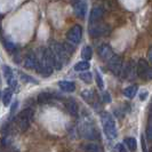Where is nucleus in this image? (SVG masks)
<instances>
[{
  "label": "nucleus",
  "mask_w": 152,
  "mask_h": 152,
  "mask_svg": "<svg viewBox=\"0 0 152 152\" xmlns=\"http://www.w3.org/2000/svg\"><path fill=\"white\" fill-rule=\"evenodd\" d=\"M73 10L80 20H84L87 13V2L86 1H77L73 4Z\"/></svg>",
  "instance_id": "f8f14e48"
},
{
  "label": "nucleus",
  "mask_w": 152,
  "mask_h": 152,
  "mask_svg": "<svg viewBox=\"0 0 152 152\" xmlns=\"http://www.w3.org/2000/svg\"><path fill=\"white\" fill-rule=\"evenodd\" d=\"M33 118V111L31 109H24L22 112L17 115V126L21 132H25L29 128L30 122Z\"/></svg>",
  "instance_id": "7ed1b4c3"
},
{
  "label": "nucleus",
  "mask_w": 152,
  "mask_h": 152,
  "mask_svg": "<svg viewBox=\"0 0 152 152\" xmlns=\"http://www.w3.org/2000/svg\"><path fill=\"white\" fill-rule=\"evenodd\" d=\"M53 94H50V93H48V91H42V93H40L38 95V103L40 104H42V103H48V102H50L52 99H53Z\"/></svg>",
  "instance_id": "f3484780"
},
{
  "label": "nucleus",
  "mask_w": 152,
  "mask_h": 152,
  "mask_svg": "<svg viewBox=\"0 0 152 152\" xmlns=\"http://www.w3.org/2000/svg\"><path fill=\"white\" fill-rule=\"evenodd\" d=\"M2 70H4V76L5 78L8 80H12V79H14V75H13V70L9 68L8 65H4L2 66Z\"/></svg>",
  "instance_id": "bb28decb"
},
{
  "label": "nucleus",
  "mask_w": 152,
  "mask_h": 152,
  "mask_svg": "<svg viewBox=\"0 0 152 152\" xmlns=\"http://www.w3.org/2000/svg\"><path fill=\"white\" fill-rule=\"evenodd\" d=\"M148 57H149V61L152 63V46L149 48V52H148Z\"/></svg>",
  "instance_id": "72a5a7b5"
},
{
  "label": "nucleus",
  "mask_w": 152,
  "mask_h": 152,
  "mask_svg": "<svg viewBox=\"0 0 152 152\" xmlns=\"http://www.w3.org/2000/svg\"><path fill=\"white\" fill-rule=\"evenodd\" d=\"M20 73H21L20 76H21V79H22L23 81H26V83H28V81H31L32 84H38V81H37L36 79H33L32 77L26 76V75H24V73H22V72H20Z\"/></svg>",
  "instance_id": "c756f323"
},
{
  "label": "nucleus",
  "mask_w": 152,
  "mask_h": 152,
  "mask_svg": "<svg viewBox=\"0 0 152 152\" xmlns=\"http://www.w3.org/2000/svg\"><path fill=\"white\" fill-rule=\"evenodd\" d=\"M104 15V8L102 6H95V7L91 9V16H89V22L91 24H95L97 23L103 17Z\"/></svg>",
  "instance_id": "ddd939ff"
},
{
  "label": "nucleus",
  "mask_w": 152,
  "mask_h": 152,
  "mask_svg": "<svg viewBox=\"0 0 152 152\" xmlns=\"http://www.w3.org/2000/svg\"><path fill=\"white\" fill-rule=\"evenodd\" d=\"M52 50H53L54 55L56 56V58L61 62L62 64H64V63H66L69 61V56H70L69 54H70V52L66 49L65 45H61L58 42H55L52 46Z\"/></svg>",
  "instance_id": "20e7f679"
},
{
  "label": "nucleus",
  "mask_w": 152,
  "mask_h": 152,
  "mask_svg": "<svg viewBox=\"0 0 152 152\" xmlns=\"http://www.w3.org/2000/svg\"><path fill=\"white\" fill-rule=\"evenodd\" d=\"M65 107H66L68 112L71 115H73V117L78 115V104H77V102L73 99H69L65 102Z\"/></svg>",
  "instance_id": "2eb2a0df"
},
{
  "label": "nucleus",
  "mask_w": 152,
  "mask_h": 152,
  "mask_svg": "<svg viewBox=\"0 0 152 152\" xmlns=\"http://www.w3.org/2000/svg\"><path fill=\"white\" fill-rule=\"evenodd\" d=\"M89 63L87 61H81V62H78L76 65H75V70L76 71H81V72H84V71H87L88 69H89Z\"/></svg>",
  "instance_id": "a878e982"
},
{
  "label": "nucleus",
  "mask_w": 152,
  "mask_h": 152,
  "mask_svg": "<svg viewBox=\"0 0 152 152\" xmlns=\"http://www.w3.org/2000/svg\"><path fill=\"white\" fill-rule=\"evenodd\" d=\"M2 44H4V47H5V49L7 50L8 53L13 54L17 50V46H16L14 42H12L10 40H6V39H4V40H2Z\"/></svg>",
  "instance_id": "4be33fe9"
},
{
  "label": "nucleus",
  "mask_w": 152,
  "mask_h": 152,
  "mask_svg": "<svg viewBox=\"0 0 152 152\" xmlns=\"http://www.w3.org/2000/svg\"><path fill=\"white\" fill-rule=\"evenodd\" d=\"M81 97L88 102V103H93L94 99H95V94H94V91L91 89H85L83 93H81Z\"/></svg>",
  "instance_id": "aec40b11"
},
{
  "label": "nucleus",
  "mask_w": 152,
  "mask_h": 152,
  "mask_svg": "<svg viewBox=\"0 0 152 152\" xmlns=\"http://www.w3.org/2000/svg\"><path fill=\"white\" fill-rule=\"evenodd\" d=\"M38 60L37 57L33 55V54H29L25 60H24V68L29 69V70H32V69H37L38 66Z\"/></svg>",
  "instance_id": "4468645a"
},
{
  "label": "nucleus",
  "mask_w": 152,
  "mask_h": 152,
  "mask_svg": "<svg viewBox=\"0 0 152 152\" xmlns=\"http://www.w3.org/2000/svg\"><path fill=\"white\" fill-rule=\"evenodd\" d=\"M150 66L145 60L141 58L137 62V76L142 79H149V72H150Z\"/></svg>",
  "instance_id": "9d476101"
},
{
  "label": "nucleus",
  "mask_w": 152,
  "mask_h": 152,
  "mask_svg": "<svg viewBox=\"0 0 152 152\" xmlns=\"http://www.w3.org/2000/svg\"><path fill=\"white\" fill-rule=\"evenodd\" d=\"M97 53H99V57H101L103 61H107V62H109L114 56L113 50H112L111 46L107 45V44H103V45L99 46V49H97Z\"/></svg>",
  "instance_id": "1a4fd4ad"
},
{
  "label": "nucleus",
  "mask_w": 152,
  "mask_h": 152,
  "mask_svg": "<svg viewBox=\"0 0 152 152\" xmlns=\"http://www.w3.org/2000/svg\"><path fill=\"white\" fill-rule=\"evenodd\" d=\"M124 143L126 145V148H128V150L132 152H134L136 150V141H135V138H133V137H127V138H125V141H124Z\"/></svg>",
  "instance_id": "5701e85b"
},
{
  "label": "nucleus",
  "mask_w": 152,
  "mask_h": 152,
  "mask_svg": "<svg viewBox=\"0 0 152 152\" xmlns=\"http://www.w3.org/2000/svg\"><path fill=\"white\" fill-rule=\"evenodd\" d=\"M12 97H13V91L10 88H6L4 93H2V102H4V105L5 107H8L10 101H12Z\"/></svg>",
  "instance_id": "a211bd4d"
},
{
  "label": "nucleus",
  "mask_w": 152,
  "mask_h": 152,
  "mask_svg": "<svg viewBox=\"0 0 152 152\" xmlns=\"http://www.w3.org/2000/svg\"><path fill=\"white\" fill-rule=\"evenodd\" d=\"M141 142H142V150H143V152H149V151H148V149H146L145 138H144V136H143V135H142V137H141Z\"/></svg>",
  "instance_id": "2f4dec72"
},
{
  "label": "nucleus",
  "mask_w": 152,
  "mask_h": 152,
  "mask_svg": "<svg viewBox=\"0 0 152 152\" xmlns=\"http://www.w3.org/2000/svg\"><path fill=\"white\" fill-rule=\"evenodd\" d=\"M80 132H81V135L88 140H97L99 136L96 126L93 124L89 118L83 119L80 125Z\"/></svg>",
  "instance_id": "f03ea898"
},
{
  "label": "nucleus",
  "mask_w": 152,
  "mask_h": 152,
  "mask_svg": "<svg viewBox=\"0 0 152 152\" xmlns=\"http://www.w3.org/2000/svg\"><path fill=\"white\" fill-rule=\"evenodd\" d=\"M107 68L111 72H113L115 76H119L124 72V63H122V57L118 56V55H114L113 57L107 62Z\"/></svg>",
  "instance_id": "39448f33"
},
{
  "label": "nucleus",
  "mask_w": 152,
  "mask_h": 152,
  "mask_svg": "<svg viewBox=\"0 0 152 152\" xmlns=\"http://www.w3.org/2000/svg\"><path fill=\"white\" fill-rule=\"evenodd\" d=\"M124 77L128 80H134L137 77V64L134 63V61H129V63L126 65L124 70Z\"/></svg>",
  "instance_id": "9b49d317"
},
{
  "label": "nucleus",
  "mask_w": 152,
  "mask_h": 152,
  "mask_svg": "<svg viewBox=\"0 0 152 152\" xmlns=\"http://www.w3.org/2000/svg\"><path fill=\"white\" fill-rule=\"evenodd\" d=\"M58 87L61 88L63 91H68V93H72L76 89V84L73 81H69V80H62L58 83Z\"/></svg>",
  "instance_id": "dca6fc26"
},
{
  "label": "nucleus",
  "mask_w": 152,
  "mask_h": 152,
  "mask_svg": "<svg viewBox=\"0 0 152 152\" xmlns=\"http://www.w3.org/2000/svg\"><path fill=\"white\" fill-rule=\"evenodd\" d=\"M17 104H18V103H17V102H15V103H14V104L12 105V113H14V112H15V110H16V107H17Z\"/></svg>",
  "instance_id": "c9c22d12"
},
{
  "label": "nucleus",
  "mask_w": 152,
  "mask_h": 152,
  "mask_svg": "<svg viewBox=\"0 0 152 152\" xmlns=\"http://www.w3.org/2000/svg\"><path fill=\"white\" fill-rule=\"evenodd\" d=\"M107 31H109V26L107 24H103V23H95V24H91V28H89V34L94 38H97L101 36H104L107 34Z\"/></svg>",
  "instance_id": "0eeeda50"
},
{
  "label": "nucleus",
  "mask_w": 152,
  "mask_h": 152,
  "mask_svg": "<svg viewBox=\"0 0 152 152\" xmlns=\"http://www.w3.org/2000/svg\"><path fill=\"white\" fill-rule=\"evenodd\" d=\"M83 150L84 152H102V149L97 144H94V143L85 144L83 146Z\"/></svg>",
  "instance_id": "393cba45"
},
{
  "label": "nucleus",
  "mask_w": 152,
  "mask_h": 152,
  "mask_svg": "<svg viewBox=\"0 0 152 152\" xmlns=\"http://www.w3.org/2000/svg\"><path fill=\"white\" fill-rule=\"evenodd\" d=\"M146 96H148V91H143V93H142V94L140 95V99H142V101H144Z\"/></svg>",
  "instance_id": "f704fd0d"
},
{
  "label": "nucleus",
  "mask_w": 152,
  "mask_h": 152,
  "mask_svg": "<svg viewBox=\"0 0 152 152\" xmlns=\"http://www.w3.org/2000/svg\"><path fill=\"white\" fill-rule=\"evenodd\" d=\"M53 69H54L53 66L46 61L45 58L41 57V61L38 63V66H37L36 70H37L42 77H46V78H47V77L52 76V73H53Z\"/></svg>",
  "instance_id": "6e6552de"
},
{
  "label": "nucleus",
  "mask_w": 152,
  "mask_h": 152,
  "mask_svg": "<svg viewBox=\"0 0 152 152\" xmlns=\"http://www.w3.org/2000/svg\"><path fill=\"white\" fill-rule=\"evenodd\" d=\"M81 36H83V30L80 25H73L68 31V34H66L68 40L72 45H78L81 40Z\"/></svg>",
  "instance_id": "423d86ee"
},
{
  "label": "nucleus",
  "mask_w": 152,
  "mask_h": 152,
  "mask_svg": "<svg viewBox=\"0 0 152 152\" xmlns=\"http://www.w3.org/2000/svg\"><path fill=\"white\" fill-rule=\"evenodd\" d=\"M81 57L84 58L85 61H89L93 57V49H91V46H85L81 50Z\"/></svg>",
  "instance_id": "412c9836"
},
{
  "label": "nucleus",
  "mask_w": 152,
  "mask_h": 152,
  "mask_svg": "<svg viewBox=\"0 0 152 152\" xmlns=\"http://www.w3.org/2000/svg\"><path fill=\"white\" fill-rule=\"evenodd\" d=\"M137 93V86L136 85H133V86H128L124 89V95L127 97V99H133Z\"/></svg>",
  "instance_id": "6ab92c4d"
},
{
  "label": "nucleus",
  "mask_w": 152,
  "mask_h": 152,
  "mask_svg": "<svg viewBox=\"0 0 152 152\" xmlns=\"http://www.w3.org/2000/svg\"><path fill=\"white\" fill-rule=\"evenodd\" d=\"M101 121H102L104 134L107 135V138L109 140L117 138L118 132H117V126H115V121H114L113 117L107 112H102L101 113Z\"/></svg>",
  "instance_id": "f257e3e1"
},
{
  "label": "nucleus",
  "mask_w": 152,
  "mask_h": 152,
  "mask_svg": "<svg viewBox=\"0 0 152 152\" xmlns=\"http://www.w3.org/2000/svg\"><path fill=\"white\" fill-rule=\"evenodd\" d=\"M95 79H96V84H97L99 89H103L104 88V83H103V79H102V77H101L97 70H95Z\"/></svg>",
  "instance_id": "c85d7f7f"
},
{
  "label": "nucleus",
  "mask_w": 152,
  "mask_h": 152,
  "mask_svg": "<svg viewBox=\"0 0 152 152\" xmlns=\"http://www.w3.org/2000/svg\"><path fill=\"white\" fill-rule=\"evenodd\" d=\"M146 136L149 140H152V103L149 112V119H148V127H146Z\"/></svg>",
  "instance_id": "b1692460"
},
{
  "label": "nucleus",
  "mask_w": 152,
  "mask_h": 152,
  "mask_svg": "<svg viewBox=\"0 0 152 152\" xmlns=\"http://www.w3.org/2000/svg\"><path fill=\"white\" fill-rule=\"evenodd\" d=\"M114 151L115 152H128L127 151V148L122 144V143L115 144V146H114Z\"/></svg>",
  "instance_id": "7c9ffc66"
},
{
  "label": "nucleus",
  "mask_w": 152,
  "mask_h": 152,
  "mask_svg": "<svg viewBox=\"0 0 152 152\" xmlns=\"http://www.w3.org/2000/svg\"><path fill=\"white\" fill-rule=\"evenodd\" d=\"M103 99H104L105 103H110L111 102V96L107 93H103Z\"/></svg>",
  "instance_id": "473e14b6"
},
{
  "label": "nucleus",
  "mask_w": 152,
  "mask_h": 152,
  "mask_svg": "<svg viewBox=\"0 0 152 152\" xmlns=\"http://www.w3.org/2000/svg\"><path fill=\"white\" fill-rule=\"evenodd\" d=\"M79 78H80L83 81H85L86 84H91L93 75H91V72H83V73L79 75Z\"/></svg>",
  "instance_id": "cd10ccee"
}]
</instances>
